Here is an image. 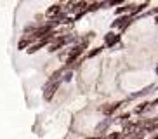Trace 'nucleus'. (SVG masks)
<instances>
[{
  "label": "nucleus",
  "instance_id": "obj_11",
  "mask_svg": "<svg viewBox=\"0 0 158 139\" xmlns=\"http://www.w3.org/2000/svg\"><path fill=\"white\" fill-rule=\"evenodd\" d=\"M120 137H122V134H120V132H113V134H110L106 139H120Z\"/></svg>",
  "mask_w": 158,
  "mask_h": 139
},
{
  "label": "nucleus",
  "instance_id": "obj_12",
  "mask_svg": "<svg viewBox=\"0 0 158 139\" xmlns=\"http://www.w3.org/2000/svg\"><path fill=\"white\" fill-rule=\"evenodd\" d=\"M101 51H102V49H94V51H90V52L87 54V57H94V56H96V54H99Z\"/></svg>",
  "mask_w": 158,
  "mask_h": 139
},
{
  "label": "nucleus",
  "instance_id": "obj_10",
  "mask_svg": "<svg viewBox=\"0 0 158 139\" xmlns=\"http://www.w3.org/2000/svg\"><path fill=\"white\" fill-rule=\"evenodd\" d=\"M148 106H149L148 103H143V104H139V106H137V108L134 110V113H137V115H141V113H144V111L148 110Z\"/></svg>",
  "mask_w": 158,
  "mask_h": 139
},
{
  "label": "nucleus",
  "instance_id": "obj_7",
  "mask_svg": "<svg viewBox=\"0 0 158 139\" xmlns=\"http://www.w3.org/2000/svg\"><path fill=\"white\" fill-rule=\"evenodd\" d=\"M129 23H130V16H123V18L116 19L115 23H113V28H125Z\"/></svg>",
  "mask_w": 158,
  "mask_h": 139
},
{
  "label": "nucleus",
  "instance_id": "obj_6",
  "mask_svg": "<svg viewBox=\"0 0 158 139\" xmlns=\"http://www.w3.org/2000/svg\"><path fill=\"white\" fill-rule=\"evenodd\" d=\"M33 42H35V40H33V37H31V35H26V37H23L21 40H19L18 49H28V47L31 45Z\"/></svg>",
  "mask_w": 158,
  "mask_h": 139
},
{
  "label": "nucleus",
  "instance_id": "obj_5",
  "mask_svg": "<svg viewBox=\"0 0 158 139\" xmlns=\"http://www.w3.org/2000/svg\"><path fill=\"white\" fill-rule=\"evenodd\" d=\"M45 14H47V18H57V14H61V5L59 4L51 5V7L45 11ZM56 23H57V19H56Z\"/></svg>",
  "mask_w": 158,
  "mask_h": 139
},
{
  "label": "nucleus",
  "instance_id": "obj_2",
  "mask_svg": "<svg viewBox=\"0 0 158 139\" xmlns=\"http://www.w3.org/2000/svg\"><path fill=\"white\" fill-rule=\"evenodd\" d=\"M59 85H61V80H49L45 89H44V99H45V101H52V97L57 92Z\"/></svg>",
  "mask_w": 158,
  "mask_h": 139
},
{
  "label": "nucleus",
  "instance_id": "obj_13",
  "mask_svg": "<svg viewBox=\"0 0 158 139\" xmlns=\"http://www.w3.org/2000/svg\"><path fill=\"white\" fill-rule=\"evenodd\" d=\"M87 139H99V137H87Z\"/></svg>",
  "mask_w": 158,
  "mask_h": 139
},
{
  "label": "nucleus",
  "instance_id": "obj_8",
  "mask_svg": "<svg viewBox=\"0 0 158 139\" xmlns=\"http://www.w3.org/2000/svg\"><path fill=\"white\" fill-rule=\"evenodd\" d=\"M104 40H106V45L111 47V45H115L116 42H118V35H115L113 32H110V33L106 35V38H104Z\"/></svg>",
  "mask_w": 158,
  "mask_h": 139
},
{
  "label": "nucleus",
  "instance_id": "obj_4",
  "mask_svg": "<svg viewBox=\"0 0 158 139\" xmlns=\"http://www.w3.org/2000/svg\"><path fill=\"white\" fill-rule=\"evenodd\" d=\"M71 40H73V37H71V35H66V37H57V38H54V40H52L54 44H49V49L54 52V51H57V49H61L63 45L70 44Z\"/></svg>",
  "mask_w": 158,
  "mask_h": 139
},
{
  "label": "nucleus",
  "instance_id": "obj_9",
  "mask_svg": "<svg viewBox=\"0 0 158 139\" xmlns=\"http://www.w3.org/2000/svg\"><path fill=\"white\" fill-rule=\"evenodd\" d=\"M118 106H120V103H113V104H110V106H104V108H101V110H102V113L111 115L115 110H118Z\"/></svg>",
  "mask_w": 158,
  "mask_h": 139
},
{
  "label": "nucleus",
  "instance_id": "obj_15",
  "mask_svg": "<svg viewBox=\"0 0 158 139\" xmlns=\"http://www.w3.org/2000/svg\"><path fill=\"white\" fill-rule=\"evenodd\" d=\"M137 139H141V137H137Z\"/></svg>",
  "mask_w": 158,
  "mask_h": 139
},
{
  "label": "nucleus",
  "instance_id": "obj_1",
  "mask_svg": "<svg viewBox=\"0 0 158 139\" xmlns=\"http://www.w3.org/2000/svg\"><path fill=\"white\" fill-rule=\"evenodd\" d=\"M87 45H89V42H82V44H78V45H75L73 49L70 51V54H68V59H66V65L70 66V65H73L75 61L78 59L80 56L84 54V51L87 49Z\"/></svg>",
  "mask_w": 158,
  "mask_h": 139
},
{
  "label": "nucleus",
  "instance_id": "obj_14",
  "mask_svg": "<svg viewBox=\"0 0 158 139\" xmlns=\"http://www.w3.org/2000/svg\"><path fill=\"white\" fill-rule=\"evenodd\" d=\"M151 139H156V137H151Z\"/></svg>",
  "mask_w": 158,
  "mask_h": 139
},
{
  "label": "nucleus",
  "instance_id": "obj_3",
  "mask_svg": "<svg viewBox=\"0 0 158 139\" xmlns=\"http://www.w3.org/2000/svg\"><path fill=\"white\" fill-rule=\"evenodd\" d=\"M51 40H52V35H47V37L40 38V40H38L37 44H31V45L28 47V54H33V52H38L40 49H42V47L49 45V44H51Z\"/></svg>",
  "mask_w": 158,
  "mask_h": 139
}]
</instances>
